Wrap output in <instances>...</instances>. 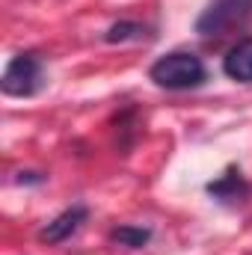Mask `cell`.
I'll use <instances>...</instances> for the list:
<instances>
[{"label": "cell", "mask_w": 252, "mask_h": 255, "mask_svg": "<svg viewBox=\"0 0 252 255\" xmlns=\"http://www.w3.org/2000/svg\"><path fill=\"white\" fill-rule=\"evenodd\" d=\"M148 77L154 86L160 89H193L199 83H205L208 71H205V63L190 54V51H172L166 57H160L157 63L148 68Z\"/></svg>", "instance_id": "6da1fadb"}, {"label": "cell", "mask_w": 252, "mask_h": 255, "mask_svg": "<svg viewBox=\"0 0 252 255\" xmlns=\"http://www.w3.org/2000/svg\"><path fill=\"white\" fill-rule=\"evenodd\" d=\"M252 21V0H211L196 18L199 36H229Z\"/></svg>", "instance_id": "7a4b0ae2"}, {"label": "cell", "mask_w": 252, "mask_h": 255, "mask_svg": "<svg viewBox=\"0 0 252 255\" xmlns=\"http://www.w3.org/2000/svg\"><path fill=\"white\" fill-rule=\"evenodd\" d=\"M45 86V63L36 54H18L12 57L3 77H0V89L3 95L12 98H30Z\"/></svg>", "instance_id": "3957f363"}, {"label": "cell", "mask_w": 252, "mask_h": 255, "mask_svg": "<svg viewBox=\"0 0 252 255\" xmlns=\"http://www.w3.org/2000/svg\"><path fill=\"white\" fill-rule=\"evenodd\" d=\"M86 217H89V211H86L83 205H74V208L63 211L60 217H54V220L39 232V238H42L45 244H63V241H68V238L86 223Z\"/></svg>", "instance_id": "277c9868"}, {"label": "cell", "mask_w": 252, "mask_h": 255, "mask_svg": "<svg viewBox=\"0 0 252 255\" xmlns=\"http://www.w3.org/2000/svg\"><path fill=\"white\" fill-rule=\"evenodd\" d=\"M223 71H226L232 80H238V83H252V39L238 42V45L226 54Z\"/></svg>", "instance_id": "5b68a950"}, {"label": "cell", "mask_w": 252, "mask_h": 255, "mask_svg": "<svg viewBox=\"0 0 252 255\" xmlns=\"http://www.w3.org/2000/svg\"><path fill=\"white\" fill-rule=\"evenodd\" d=\"M208 193L214 199H220V202H241L247 196V184H244V178H241L238 169H229L220 181L208 184Z\"/></svg>", "instance_id": "8992f818"}, {"label": "cell", "mask_w": 252, "mask_h": 255, "mask_svg": "<svg viewBox=\"0 0 252 255\" xmlns=\"http://www.w3.org/2000/svg\"><path fill=\"white\" fill-rule=\"evenodd\" d=\"M142 36H145V27L130 24V21L113 24V27L107 30V42H125V39H142Z\"/></svg>", "instance_id": "52a82bcc"}, {"label": "cell", "mask_w": 252, "mask_h": 255, "mask_svg": "<svg viewBox=\"0 0 252 255\" xmlns=\"http://www.w3.org/2000/svg\"><path fill=\"white\" fill-rule=\"evenodd\" d=\"M148 238H151V232L148 229H116L113 232V241H119L122 247H142V244H148Z\"/></svg>", "instance_id": "ba28073f"}]
</instances>
